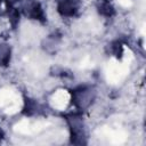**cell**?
<instances>
[{
    "label": "cell",
    "mask_w": 146,
    "mask_h": 146,
    "mask_svg": "<svg viewBox=\"0 0 146 146\" xmlns=\"http://www.w3.org/2000/svg\"><path fill=\"white\" fill-rule=\"evenodd\" d=\"M71 103L75 111L83 112L92 106L97 98V89L92 84H79L70 91Z\"/></svg>",
    "instance_id": "6da1fadb"
},
{
    "label": "cell",
    "mask_w": 146,
    "mask_h": 146,
    "mask_svg": "<svg viewBox=\"0 0 146 146\" xmlns=\"http://www.w3.org/2000/svg\"><path fill=\"white\" fill-rule=\"evenodd\" d=\"M68 132H70V141L73 145H84L87 144V129L86 122L82 115V112L74 111L67 113L64 116Z\"/></svg>",
    "instance_id": "7a4b0ae2"
},
{
    "label": "cell",
    "mask_w": 146,
    "mask_h": 146,
    "mask_svg": "<svg viewBox=\"0 0 146 146\" xmlns=\"http://www.w3.org/2000/svg\"><path fill=\"white\" fill-rule=\"evenodd\" d=\"M19 11L26 18L43 23L46 22V13L42 5L38 0H21L19 2Z\"/></svg>",
    "instance_id": "3957f363"
},
{
    "label": "cell",
    "mask_w": 146,
    "mask_h": 146,
    "mask_svg": "<svg viewBox=\"0 0 146 146\" xmlns=\"http://www.w3.org/2000/svg\"><path fill=\"white\" fill-rule=\"evenodd\" d=\"M82 9L81 0H58L56 10L63 18H73Z\"/></svg>",
    "instance_id": "277c9868"
},
{
    "label": "cell",
    "mask_w": 146,
    "mask_h": 146,
    "mask_svg": "<svg viewBox=\"0 0 146 146\" xmlns=\"http://www.w3.org/2000/svg\"><path fill=\"white\" fill-rule=\"evenodd\" d=\"M60 44H62V35L59 33H51L42 40L41 47L46 52L55 54L60 48Z\"/></svg>",
    "instance_id": "5b68a950"
},
{
    "label": "cell",
    "mask_w": 146,
    "mask_h": 146,
    "mask_svg": "<svg viewBox=\"0 0 146 146\" xmlns=\"http://www.w3.org/2000/svg\"><path fill=\"white\" fill-rule=\"evenodd\" d=\"M41 111V106L40 104L30 97H25L24 99V106H23V114L26 116H33L39 114Z\"/></svg>",
    "instance_id": "8992f818"
},
{
    "label": "cell",
    "mask_w": 146,
    "mask_h": 146,
    "mask_svg": "<svg viewBox=\"0 0 146 146\" xmlns=\"http://www.w3.org/2000/svg\"><path fill=\"white\" fill-rule=\"evenodd\" d=\"M96 8H97L98 14L106 17V18L113 17L115 15V8H114V6L112 5V2L110 0H100L97 3Z\"/></svg>",
    "instance_id": "52a82bcc"
},
{
    "label": "cell",
    "mask_w": 146,
    "mask_h": 146,
    "mask_svg": "<svg viewBox=\"0 0 146 146\" xmlns=\"http://www.w3.org/2000/svg\"><path fill=\"white\" fill-rule=\"evenodd\" d=\"M11 59V47L6 42H0V66H8Z\"/></svg>",
    "instance_id": "ba28073f"
},
{
    "label": "cell",
    "mask_w": 146,
    "mask_h": 146,
    "mask_svg": "<svg viewBox=\"0 0 146 146\" xmlns=\"http://www.w3.org/2000/svg\"><path fill=\"white\" fill-rule=\"evenodd\" d=\"M110 54L115 57H120L123 54V44L120 41L111 42L110 43Z\"/></svg>",
    "instance_id": "9c48e42d"
},
{
    "label": "cell",
    "mask_w": 146,
    "mask_h": 146,
    "mask_svg": "<svg viewBox=\"0 0 146 146\" xmlns=\"http://www.w3.org/2000/svg\"><path fill=\"white\" fill-rule=\"evenodd\" d=\"M3 1L7 7H13V6H16V3L21 2V0H3Z\"/></svg>",
    "instance_id": "30bf717a"
},
{
    "label": "cell",
    "mask_w": 146,
    "mask_h": 146,
    "mask_svg": "<svg viewBox=\"0 0 146 146\" xmlns=\"http://www.w3.org/2000/svg\"><path fill=\"white\" fill-rule=\"evenodd\" d=\"M3 137H5V132H3V130L0 128V141L2 140V138H3Z\"/></svg>",
    "instance_id": "8fae6325"
},
{
    "label": "cell",
    "mask_w": 146,
    "mask_h": 146,
    "mask_svg": "<svg viewBox=\"0 0 146 146\" xmlns=\"http://www.w3.org/2000/svg\"><path fill=\"white\" fill-rule=\"evenodd\" d=\"M2 3H5L3 0H0V13H1V9H2Z\"/></svg>",
    "instance_id": "7c38bea8"
}]
</instances>
